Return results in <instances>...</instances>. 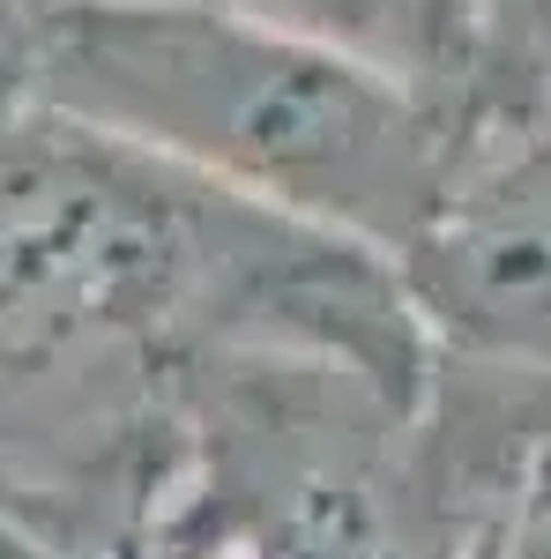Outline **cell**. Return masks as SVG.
I'll return each instance as SVG.
<instances>
[{
    "label": "cell",
    "mask_w": 551,
    "mask_h": 559,
    "mask_svg": "<svg viewBox=\"0 0 551 559\" xmlns=\"http://www.w3.org/2000/svg\"><path fill=\"white\" fill-rule=\"evenodd\" d=\"M395 269L432 350L551 373V128L455 165Z\"/></svg>",
    "instance_id": "cell-2"
},
{
    "label": "cell",
    "mask_w": 551,
    "mask_h": 559,
    "mask_svg": "<svg viewBox=\"0 0 551 559\" xmlns=\"http://www.w3.org/2000/svg\"><path fill=\"white\" fill-rule=\"evenodd\" d=\"M544 128H551V120H544Z\"/></svg>",
    "instance_id": "cell-7"
},
{
    "label": "cell",
    "mask_w": 551,
    "mask_h": 559,
    "mask_svg": "<svg viewBox=\"0 0 551 559\" xmlns=\"http://www.w3.org/2000/svg\"><path fill=\"white\" fill-rule=\"evenodd\" d=\"M68 0H0V90L15 83V60H23V45L38 38L45 15H60Z\"/></svg>",
    "instance_id": "cell-6"
},
{
    "label": "cell",
    "mask_w": 551,
    "mask_h": 559,
    "mask_svg": "<svg viewBox=\"0 0 551 559\" xmlns=\"http://www.w3.org/2000/svg\"><path fill=\"white\" fill-rule=\"evenodd\" d=\"M231 8H254V15L321 31L336 45H358L387 68H403L410 83H418L424 38H432V0H231Z\"/></svg>",
    "instance_id": "cell-3"
},
{
    "label": "cell",
    "mask_w": 551,
    "mask_h": 559,
    "mask_svg": "<svg viewBox=\"0 0 551 559\" xmlns=\"http://www.w3.org/2000/svg\"><path fill=\"white\" fill-rule=\"evenodd\" d=\"M8 90L381 254L455 179V134L403 68L231 0H68Z\"/></svg>",
    "instance_id": "cell-1"
},
{
    "label": "cell",
    "mask_w": 551,
    "mask_h": 559,
    "mask_svg": "<svg viewBox=\"0 0 551 559\" xmlns=\"http://www.w3.org/2000/svg\"><path fill=\"white\" fill-rule=\"evenodd\" d=\"M463 559H551V432L522 455L514 485L469 530Z\"/></svg>",
    "instance_id": "cell-4"
},
{
    "label": "cell",
    "mask_w": 551,
    "mask_h": 559,
    "mask_svg": "<svg viewBox=\"0 0 551 559\" xmlns=\"http://www.w3.org/2000/svg\"><path fill=\"white\" fill-rule=\"evenodd\" d=\"M0 559H45V552H31L23 537L0 530ZM105 559H224V522L194 500V485H179L165 515H149L128 545H112Z\"/></svg>",
    "instance_id": "cell-5"
}]
</instances>
